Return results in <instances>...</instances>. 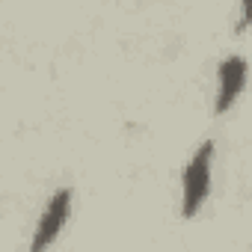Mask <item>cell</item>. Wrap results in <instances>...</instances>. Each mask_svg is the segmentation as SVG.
Here are the masks:
<instances>
[{
    "mask_svg": "<svg viewBox=\"0 0 252 252\" xmlns=\"http://www.w3.org/2000/svg\"><path fill=\"white\" fill-rule=\"evenodd\" d=\"M246 60L240 57V54H231V57H225L222 60V65H220V86H217V104H214V110L217 113H228L234 104H237V98L243 95V86H246Z\"/></svg>",
    "mask_w": 252,
    "mask_h": 252,
    "instance_id": "3957f363",
    "label": "cell"
},
{
    "mask_svg": "<svg viewBox=\"0 0 252 252\" xmlns=\"http://www.w3.org/2000/svg\"><path fill=\"white\" fill-rule=\"evenodd\" d=\"M68 208H71V190L60 187L48 199V205H45V211L39 217V225H36V234H33V243H30L33 252H42L45 246H51L57 240V234L63 231V225L68 220Z\"/></svg>",
    "mask_w": 252,
    "mask_h": 252,
    "instance_id": "7a4b0ae2",
    "label": "cell"
},
{
    "mask_svg": "<svg viewBox=\"0 0 252 252\" xmlns=\"http://www.w3.org/2000/svg\"><path fill=\"white\" fill-rule=\"evenodd\" d=\"M252 27V0H240V18H237V33H246Z\"/></svg>",
    "mask_w": 252,
    "mask_h": 252,
    "instance_id": "277c9868",
    "label": "cell"
},
{
    "mask_svg": "<svg viewBox=\"0 0 252 252\" xmlns=\"http://www.w3.org/2000/svg\"><path fill=\"white\" fill-rule=\"evenodd\" d=\"M211 160H214V140H205L184 166L181 178V217H196L211 193Z\"/></svg>",
    "mask_w": 252,
    "mask_h": 252,
    "instance_id": "6da1fadb",
    "label": "cell"
}]
</instances>
